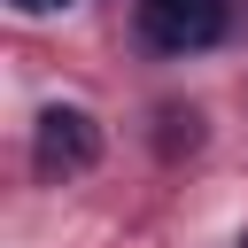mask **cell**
Wrapping results in <instances>:
<instances>
[{"label":"cell","mask_w":248,"mask_h":248,"mask_svg":"<svg viewBox=\"0 0 248 248\" xmlns=\"http://www.w3.org/2000/svg\"><path fill=\"white\" fill-rule=\"evenodd\" d=\"M240 248H248V232H240Z\"/></svg>","instance_id":"obj_4"},{"label":"cell","mask_w":248,"mask_h":248,"mask_svg":"<svg viewBox=\"0 0 248 248\" xmlns=\"http://www.w3.org/2000/svg\"><path fill=\"white\" fill-rule=\"evenodd\" d=\"M31 163H39V178H78V170H93V163H101L93 116H85V108H46L39 132H31Z\"/></svg>","instance_id":"obj_2"},{"label":"cell","mask_w":248,"mask_h":248,"mask_svg":"<svg viewBox=\"0 0 248 248\" xmlns=\"http://www.w3.org/2000/svg\"><path fill=\"white\" fill-rule=\"evenodd\" d=\"M132 23L155 54H202L225 39V0H140Z\"/></svg>","instance_id":"obj_1"},{"label":"cell","mask_w":248,"mask_h":248,"mask_svg":"<svg viewBox=\"0 0 248 248\" xmlns=\"http://www.w3.org/2000/svg\"><path fill=\"white\" fill-rule=\"evenodd\" d=\"M23 16H46V8H70V0H16Z\"/></svg>","instance_id":"obj_3"}]
</instances>
